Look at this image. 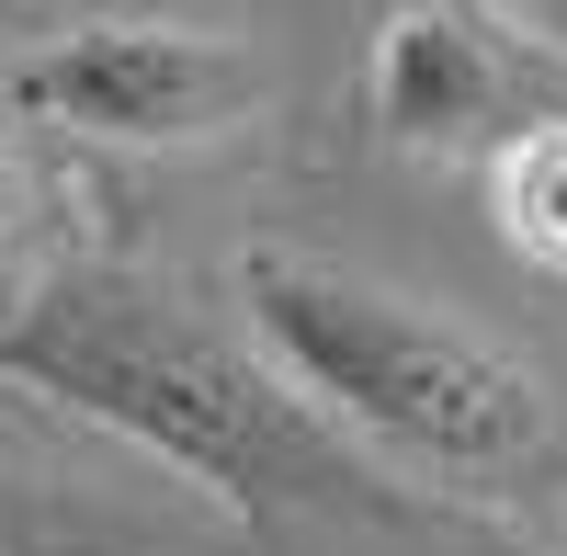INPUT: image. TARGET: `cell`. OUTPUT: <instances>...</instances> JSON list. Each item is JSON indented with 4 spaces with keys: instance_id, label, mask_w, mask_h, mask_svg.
Returning a JSON list of instances; mask_svg holds the SVG:
<instances>
[{
    "instance_id": "cell-1",
    "label": "cell",
    "mask_w": 567,
    "mask_h": 556,
    "mask_svg": "<svg viewBox=\"0 0 567 556\" xmlns=\"http://www.w3.org/2000/svg\"><path fill=\"white\" fill-rule=\"evenodd\" d=\"M0 375L58 398L69 421L136 443L182 488H205L227 523H296V512H386V477L272 375L250 330H216L159 272L80 261L0 318Z\"/></svg>"
},
{
    "instance_id": "cell-2",
    "label": "cell",
    "mask_w": 567,
    "mask_h": 556,
    "mask_svg": "<svg viewBox=\"0 0 567 556\" xmlns=\"http://www.w3.org/2000/svg\"><path fill=\"white\" fill-rule=\"evenodd\" d=\"M239 330L374 477L488 500V488H523L556 466V409L534 387V363L398 285H363V272L296 261V250H250Z\"/></svg>"
},
{
    "instance_id": "cell-3",
    "label": "cell",
    "mask_w": 567,
    "mask_h": 556,
    "mask_svg": "<svg viewBox=\"0 0 567 556\" xmlns=\"http://www.w3.org/2000/svg\"><path fill=\"white\" fill-rule=\"evenodd\" d=\"M374 125L420 159H499L567 125V45L511 0H409L374 34Z\"/></svg>"
},
{
    "instance_id": "cell-4",
    "label": "cell",
    "mask_w": 567,
    "mask_h": 556,
    "mask_svg": "<svg viewBox=\"0 0 567 556\" xmlns=\"http://www.w3.org/2000/svg\"><path fill=\"white\" fill-rule=\"evenodd\" d=\"M12 91L91 148H205L261 103V58L216 23H69L12 69Z\"/></svg>"
},
{
    "instance_id": "cell-5",
    "label": "cell",
    "mask_w": 567,
    "mask_h": 556,
    "mask_svg": "<svg viewBox=\"0 0 567 556\" xmlns=\"http://www.w3.org/2000/svg\"><path fill=\"white\" fill-rule=\"evenodd\" d=\"M488 216L534 272H567V125H534L488 159Z\"/></svg>"
},
{
    "instance_id": "cell-6",
    "label": "cell",
    "mask_w": 567,
    "mask_h": 556,
    "mask_svg": "<svg viewBox=\"0 0 567 556\" xmlns=\"http://www.w3.org/2000/svg\"><path fill=\"white\" fill-rule=\"evenodd\" d=\"M159 534L103 512L91 488H34V477H0V556H148Z\"/></svg>"
},
{
    "instance_id": "cell-7",
    "label": "cell",
    "mask_w": 567,
    "mask_h": 556,
    "mask_svg": "<svg viewBox=\"0 0 567 556\" xmlns=\"http://www.w3.org/2000/svg\"><path fill=\"white\" fill-rule=\"evenodd\" d=\"M34 227H45V182H34V159H23V136H0V261H23Z\"/></svg>"
},
{
    "instance_id": "cell-8",
    "label": "cell",
    "mask_w": 567,
    "mask_h": 556,
    "mask_svg": "<svg viewBox=\"0 0 567 556\" xmlns=\"http://www.w3.org/2000/svg\"><path fill=\"white\" fill-rule=\"evenodd\" d=\"M545 34H567V0H545Z\"/></svg>"
}]
</instances>
